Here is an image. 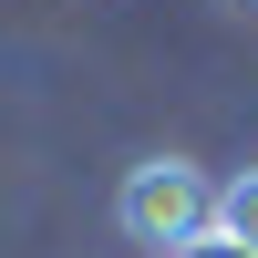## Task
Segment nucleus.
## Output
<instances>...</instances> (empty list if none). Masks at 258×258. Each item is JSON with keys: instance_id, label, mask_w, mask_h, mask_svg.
Wrapping results in <instances>:
<instances>
[{"instance_id": "nucleus-1", "label": "nucleus", "mask_w": 258, "mask_h": 258, "mask_svg": "<svg viewBox=\"0 0 258 258\" xmlns=\"http://www.w3.org/2000/svg\"><path fill=\"white\" fill-rule=\"evenodd\" d=\"M207 217H217V176L186 165V155H145V165H124V186H114V227H124L145 258L186 248Z\"/></svg>"}, {"instance_id": "nucleus-2", "label": "nucleus", "mask_w": 258, "mask_h": 258, "mask_svg": "<svg viewBox=\"0 0 258 258\" xmlns=\"http://www.w3.org/2000/svg\"><path fill=\"white\" fill-rule=\"evenodd\" d=\"M217 227L258 248V165H238V176H217Z\"/></svg>"}, {"instance_id": "nucleus-3", "label": "nucleus", "mask_w": 258, "mask_h": 258, "mask_svg": "<svg viewBox=\"0 0 258 258\" xmlns=\"http://www.w3.org/2000/svg\"><path fill=\"white\" fill-rule=\"evenodd\" d=\"M165 258H258V248H248V238H227V227H217V217H207V227H197V238H186V248H165Z\"/></svg>"}, {"instance_id": "nucleus-4", "label": "nucleus", "mask_w": 258, "mask_h": 258, "mask_svg": "<svg viewBox=\"0 0 258 258\" xmlns=\"http://www.w3.org/2000/svg\"><path fill=\"white\" fill-rule=\"evenodd\" d=\"M217 11H238V21H258V0H217Z\"/></svg>"}]
</instances>
